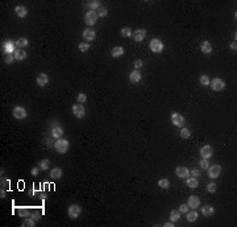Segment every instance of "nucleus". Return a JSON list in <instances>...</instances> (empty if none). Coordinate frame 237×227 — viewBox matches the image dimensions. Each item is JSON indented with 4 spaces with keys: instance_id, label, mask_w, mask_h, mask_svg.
I'll return each mask as SVG.
<instances>
[{
    "instance_id": "obj_1",
    "label": "nucleus",
    "mask_w": 237,
    "mask_h": 227,
    "mask_svg": "<svg viewBox=\"0 0 237 227\" xmlns=\"http://www.w3.org/2000/svg\"><path fill=\"white\" fill-rule=\"evenodd\" d=\"M69 147H70V143H69V140L66 139H57V141L54 143V148H56V151L58 152V153H66V152L69 151Z\"/></svg>"
},
{
    "instance_id": "obj_2",
    "label": "nucleus",
    "mask_w": 237,
    "mask_h": 227,
    "mask_svg": "<svg viewBox=\"0 0 237 227\" xmlns=\"http://www.w3.org/2000/svg\"><path fill=\"white\" fill-rule=\"evenodd\" d=\"M149 48L153 53H162L164 52V42H162L160 38H153L149 44Z\"/></svg>"
},
{
    "instance_id": "obj_3",
    "label": "nucleus",
    "mask_w": 237,
    "mask_h": 227,
    "mask_svg": "<svg viewBox=\"0 0 237 227\" xmlns=\"http://www.w3.org/2000/svg\"><path fill=\"white\" fill-rule=\"evenodd\" d=\"M98 15L95 11H87L86 15H85V23L87 24L88 27H92V25H95V24L98 23Z\"/></svg>"
},
{
    "instance_id": "obj_4",
    "label": "nucleus",
    "mask_w": 237,
    "mask_h": 227,
    "mask_svg": "<svg viewBox=\"0 0 237 227\" xmlns=\"http://www.w3.org/2000/svg\"><path fill=\"white\" fill-rule=\"evenodd\" d=\"M73 114H74V116H75L77 119H82V118H85V115H86L85 106H83L82 103H75V105L73 106Z\"/></svg>"
},
{
    "instance_id": "obj_5",
    "label": "nucleus",
    "mask_w": 237,
    "mask_h": 227,
    "mask_svg": "<svg viewBox=\"0 0 237 227\" xmlns=\"http://www.w3.org/2000/svg\"><path fill=\"white\" fill-rule=\"evenodd\" d=\"M82 213V209H81V206L77 205V203H73L69 206V209H67V215L70 216L71 219H77L79 215H81Z\"/></svg>"
},
{
    "instance_id": "obj_6",
    "label": "nucleus",
    "mask_w": 237,
    "mask_h": 227,
    "mask_svg": "<svg viewBox=\"0 0 237 227\" xmlns=\"http://www.w3.org/2000/svg\"><path fill=\"white\" fill-rule=\"evenodd\" d=\"M210 86L214 91H223L225 88V82L221 79V78H214L210 82Z\"/></svg>"
},
{
    "instance_id": "obj_7",
    "label": "nucleus",
    "mask_w": 237,
    "mask_h": 227,
    "mask_svg": "<svg viewBox=\"0 0 237 227\" xmlns=\"http://www.w3.org/2000/svg\"><path fill=\"white\" fill-rule=\"evenodd\" d=\"M171 123L174 124L175 127H183V124H185V118H183V115L182 114H179V112H173L171 114Z\"/></svg>"
},
{
    "instance_id": "obj_8",
    "label": "nucleus",
    "mask_w": 237,
    "mask_h": 227,
    "mask_svg": "<svg viewBox=\"0 0 237 227\" xmlns=\"http://www.w3.org/2000/svg\"><path fill=\"white\" fill-rule=\"evenodd\" d=\"M12 114H13V118H16V119L19 120H21V119H25V118L28 116V112L27 110L24 107L21 106H17V107H15L13 110H12Z\"/></svg>"
},
{
    "instance_id": "obj_9",
    "label": "nucleus",
    "mask_w": 237,
    "mask_h": 227,
    "mask_svg": "<svg viewBox=\"0 0 237 227\" xmlns=\"http://www.w3.org/2000/svg\"><path fill=\"white\" fill-rule=\"evenodd\" d=\"M208 176L211 177V178H217V177L220 176V173H221V165H219V164H215V165H210L208 166Z\"/></svg>"
},
{
    "instance_id": "obj_10",
    "label": "nucleus",
    "mask_w": 237,
    "mask_h": 227,
    "mask_svg": "<svg viewBox=\"0 0 237 227\" xmlns=\"http://www.w3.org/2000/svg\"><path fill=\"white\" fill-rule=\"evenodd\" d=\"M82 36H83V40H86V42H90L96 38V32L94 29H85Z\"/></svg>"
},
{
    "instance_id": "obj_11",
    "label": "nucleus",
    "mask_w": 237,
    "mask_h": 227,
    "mask_svg": "<svg viewBox=\"0 0 237 227\" xmlns=\"http://www.w3.org/2000/svg\"><path fill=\"white\" fill-rule=\"evenodd\" d=\"M214 155V149H212L211 145H203L200 148V156L202 159H210Z\"/></svg>"
},
{
    "instance_id": "obj_12",
    "label": "nucleus",
    "mask_w": 237,
    "mask_h": 227,
    "mask_svg": "<svg viewBox=\"0 0 237 227\" xmlns=\"http://www.w3.org/2000/svg\"><path fill=\"white\" fill-rule=\"evenodd\" d=\"M132 37H133V40L137 41V42L144 41V38L146 37V31L145 29H137V31H135L132 33Z\"/></svg>"
},
{
    "instance_id": "obj_13",
    "label": "nucleus",
    "mask_w": 237,
    "mask_h": 227,
    "mask_svg": "<svg viewBox=\"0 0 237 227\" xmlns=\"http://www.w3.org/2000/svg\"><path fill=\"white\" fill-rule=\"evenodd\" d=\"M187 205H189V207H190V209H192V210L198 209V207L200 206V199H199V197H196V195H191V197H189V199H187Z\"/></svg>"
},
{
    "instance_id": "obj_14",
    "label": "nucleus",
    "mask_w": 237,
    "mask_h": 227,
    "mask_svg": "<svg viewBox=\"0 0 237 227\" xmlns=\"http://www.w3.org/2000/svg\"><path fill=\"white\" fill-rule=\"evenodd\" d=\"M36 82H37V85L40 87H45L48 85V82H49V77H48V74L45 73H40L37 78H36Z\"/></svg>"
},
{
    "instance_id": "obj_15",
    "label": "nucleus",
    "mask_w": 237,
    "mask_h": 227,
    "mask_svg": "<svg viewBox=\"0 0 237 227\" xmlns=\"http://www.w3.org/2000/svg\"><path fill=\"white\" fill-rule=\"evenodd\" d=\"M175 174H177V177H179V178H187V177L190 176V170L187 169L186 166H177Z\"/></svg>"
},
{
    "instance_id": "obj_16",
    "label": "nucleus",
    "mask_w": 237,
    "mask_h": 227,
    "mask_svg": "<svg viewBox=\"0 0 237 227\" xmlns=\"http://www.w3.org/2000/svg\"><path fill=\"white\" fill-rule=\"evenodd\" d=\"M62 135H63L62 127L56 126V127H52V128H50V136L53 137V139H61Z\"/></svg>"
},
{
    "instance_id": "obj_17",
    "label": "nucleus",
    "mask_w": 237,
    "mask_h": 227,
    "mask_svg": "<svg viewBox=\"0 0 237 227\" xmlns=\"http://www.w3.org/2000/svg\"><path fill=\"white\" fill-rule=\"evenodd\" d=\"M3 49H4V53H6V54H11V53L13 54L17 48H16V44H13L12 41H7L3 45Z\"/></svg>"
},
{
    "instance_id": "obj_18",
    "label": "nucleus",
    "mask_w": 237,
    "mask_h": 227,
    "mask_svg": "<svg viewBox=\"0 0 237 227\" xmlns=\"http://www.w3.org/2000/svg\"><path fill=\"white\" fill-rule=\"evenodd\" d=\"M13 56H15V58H16V61H24L27 58V52L21 48H17L16 50H15Z\"/></svg>"
},
{
    "instance_id": "obj_19",
    "label": "nucleus",
    "mask_w": 237,
    "mask_h": 227,
    "mask_svg": "<svg viewBox=\"0 0 237 227\" xmlns=\"http://www.w3.org/2000/svg\"><path fill=\"white\" fill-rule=\"evenodd\" d=\"M186 185H187V187H190V189H196L198 185H199V181H198L196 177H187Z\"/></svg>"
},
{
    "instance_id": "obj_20",
    "label": "nucleus",
    "mask_w": 237,
    "mask_h": 227,
    "mask_svg": "<svg viewBox=\"0 0 237 227\" xmlns=\"http://www.w3.org/2000/svg\"><path fill=\"white\" fill-rule=\"evenodd\" d=\"M200 49H202V52H203L204 54H211L212 50H214V48H212V44H211L210 41H203V42H202Z\"/></svg>"
},
{
    "instance_id": "obj_21",
    "label": "nucleus",
    "mask_w": 237,
    "mask_h": 227,
    "mask_svg": "<svg viewBox=\"0 0 237 227\" xmlns=\"http://www.w3.org/2000/svg\"><path fill=\"white\" fill-rule=\"evenodd\" d=\"M15 12H16V15L19 17L24 19L28 15V9H27V7H24V6H17V7H15Z\"/></svg>"
},
{
    "instance_id": "obj_22",
    "label": "nucleus",
    "mask_w": 237,
    "mask_h": 227,
    "mask_svg": "<svg viewBox=\"0 0 237 227\" xmlns=\"http://www.w3.org/2000/svg\"><path fill=\"white\" fill-rule=\"evenodd\" d=\"M129 81L132 83H138L141 81V73L138 70H133L131 74H129Z\"/></svg>"
},
{
    "instance_id": "obj_23",
    "label": "nucleus",
    "mask_w": 237,
    "mask_h": 227,
    "mask_svg": "<svg viewBox=\"0 0 237 227\" xmlns=\"http://www.w3.org/2000/svg\"><path fill=\"white\" fill-rule=\"evenodd\" d=\"M202 214H203L204 216H211V215H214V214H215L214 206H211V205H204V206H203V209H202Z\"/></svg>"
},
{
    "instance_id": "obj_24",
    "label": "nucleus",
    "mask_w": 237,
    "mask_h": 227,
    "mask_svg": "<svg viewBox=\"0 0 237 227\" xmlns=\"http://www.w3.org/2000/svg\"><path fill=\"white\" fill-rule=\"evenodd\" d=\"M62 174H63V172H62L61 168H53L50 170V177L53 180H59L62 177Z\"/></svg>"
},
{
    "instance_id": "obj_25",
    "label": "nucleus",
    "mask_w": 237,
    "mask_h": 227,
    "mask_svg": "<svg viewBox=\"0 0 237 227\" xmlns=\"http://www.w3.org/2000/svg\"><path fill=\"white\" fill-rule=\"evenodd\" d=\"M124 54V48L123 46H115L111 49V56L112 57H120Z\"/></svg>"
},
{
    "instance_id": "obj_26",
    "label": "nucleus",
    "mask_w": 237,
    "mask_h": 227,
    "mask_svg": "<svg viewBox=\"0 0 237 227\" xmlns=\"http://www.w3.org/2000/svg\"><path fill=\"white\" fill-rule=\"evenodd\" d=\"M15 44H16V46H17V48L24 49L25 46H28V45H29V41H28V38H27V37H20L19 40H17L16 42H15Z\"/></svg>"
},
{
    "instance_id": "obj_27",
    "label": "nucleus",
    "mask_w": 237,
    "mask_h": 227,
    "mask_svg": "<svg viewBox=\"0 0 237 227\" xmlns=\"http://www.w3.org/2000/svg\"><path fill=\"white\" fill-rule=\"evenodd\" d=\"M186 216H187V221L192 223V222H195V221L198 219V213H196L195 210H189V211L186 213Z\"/></svg>"
},
{
    "instance_id": "obj_28",
    "label": "nucleus",
    "mask_w": 237,
    "mask_h": 227,
    "mask_svg": "<svg viewBox=\"0 0 237 227\" xmlns=\"http://www.w3.org/2000/svg\"><path fill=\"white\" fill-rule=\"evenodd\" d=\"M38 166H40V169H41V170H48L49 166H50V160H48V159L41 160V161H40V164H38Z\"/></svg>"
},
{
    "instance_id": "obj_29",
    "label": "nucleus",
    "mask_w": 237,
    "mask_h": 227,
    "mask_svg": "<svg viewBox=\"0 0 237 227\" xmlns=\"http://www.w3.org/2000/svg\"><path fill=\"white\" fill-rule=\"evenodd\" d=\"M181 219V211L179 210H173L170 213V221L171 222H177Z\"/></svg>"
},
{
    "instance_id": "obj_30",
    "label": "nucleus",
    "mask_w": 237,
    "mask_h": 227,
    "mask_svg": "<svg viewBox=\"0 0 237 227\" xmlns=\"http://www.w3.org/2000/svg\"><path fill=\"white\" fill-rule=\"evenodd\" d=\"M158 186L161 187V189H169L170 187V181L167 178H161L158 181Z\"/></svg>"
},
{
    "instance_id": "obj_31",
    "label": "nucleus",
    "mask_w": 237,
    "mask_h": 227,
    "mask_svg": "<svg viewBox=\"0 0 237 227\" xmlns=\"http://www.w3.org/2000/svg\"><path fill=\"white\" fill-rule=\"evenodd\" d=\"M87 7L91 8V11H96V9L100 7V2H98V0H91V2L87 3Z\"/></svg>"
},
{
    "instance_id": "obj_32",
    "label": "nucleus",
    "mask_w": 237,
    "mask_h": 227,
    "mask_svg": "<svg viewBox=\"0 0 237 227\" xmlns=\"http://www.w3.org/2000/svg\"><path fill=\"white\" fill-rule=\"evenodd\" d=\"M190 136H191V131L189 130V128L182 127V130H181V137L182 139H190Z\"/></svg>"
},
{
    "instance_id": "obj_33",
    "label": "nucleus",
    "mask_w": 237,
    "mask_h": 227,
    "mask_svg": "<svg viewBox=\"0 0 237 227\" xmlns=\"http://www.w3.org/2000/svg\"><path fill=\"white\" fill-rule=\"evenodd\" d=\"M19 215L21 216V218H27V216L31 215V211H29L27 207H20L19 209Z\"/></svg>"
},
{
    "instance_id": "obj_34",
    "label": "nucleus",
    "mask_w": 237,
    "mask_h": 227,
    "mask_svg": "<svg viewBox=\"0 0 237 227\" xmlns=\"http://www.w3.org/2000/svg\"><path fill=\"white\" fill-rule=\"evenodd\" d=\"M120 33H121V36H123V37H131V36H132V31H131V28H129V27L121 28Z\"/></svg>"
},
{
    "instance_id": "obj_35",
    "label": "nucleus",
    "mask_w": 237,
    "mask_h": 227,
    "mask_svg": "<svg viewBox=\"0 0 237 227\" xmlns=\"http://www.w3.org/2000/svg\"><path fill=\"white\" fill-rule=\"evenodd\" d=\"M199 166H200L203 170H207V169H208V166H210L208 159H200V161H199Z\"/></svg>"
},
{
    "instance_id": "obj_36",
    "label": "nucleus",
    "mask_w": 237,
    "mask_h": 227,
    "mask_svg": "<svg viewBox=\"0 0 237 227\" xmlns=\"http://www.w3.org/2000/svg\"><path fill=\"white\" fill-rule=\"evenodd\" d=\"M199 82H200V85H203V86H210L211 79L208 78V75H202L199 78Z\"/></svg>"
},
{
    "instance_id": "obj_37",
    "label": "nucleus",
    "mask_w": 237,
    "mask_h": 227,
    "mask_svg": "<svg viewBox=\"0 0 237 227\" xmlns=\"http://www.w3.org/2000/svg\"><path fill=\"white\" fill-rule=\"evenodd\" d=\"M95 12H96V15H98V17H106V16H107V9L103 8V7H99Z\"/></svg>"
},
{
    "instance_id": "obj_38",
    "label": "nucleus",
    "mask_w": 237,
    "mask_h": 227,
    "mask_svg": "<svg viewBox=\"0 0 237 227\" xmlns=\"http://www.w3.org/2000/svg\"><path fill=\"white\" fill-rule=\"evenodd\" d=\"M13 61H16V58H15V56L11 53V54H6V57H4V62L7 63V65H9V63H12Z\"/></svg>"
},
{
    "instance_id": "obj_39",
    "label": "nucleus",
    "mask_w": 237,
    "mask_h": 227,
    "mask_svg": "<svg viewBox=\"0 0 237 227\" xmlns=\"http://www.w3.org/2000/svg\"><path fill=\"white\" fill-rule=\"evenodd\" d=\"M88 49H90V44H88V42H81V44H79V50H81V52H83V53H85V52H87L88 50Z\"/></svg>"
},
{
    "instance_id": "obj_40",
    "label": "nucleus",
    "mask_w": 237,
    "mask_h": 227,
    "mask_svg": "<svg viewBox=\"0 0 237 227\" xmlns=\"http://www.w3.org/2000/svg\"><path fill=\"white\" fill-rule=\"evenodd\" d=\"M216 189H217V185L215 182H211V184L207 185V191H208V193H215Z\"/></svg>"
},
{
    "instance_id": "obj_41",
    "label": "nucleus",
    "mask_w": 237,
    "mask_h": 227,
    "mask_svg": "<svg viewBox=\"0 0 237 227\" xmlns=\"http://www.w3.org/2000/svg\"><path fill=\"white\" fill-rule=\"evenodd\" d=\"M34 225H36V221H34L33 218L32 219H25L24 221V223H23L24 227H34Z\"/></svg>"
},
{
    "instance_id": "obj_42",
    "label": "nucleus",
    "mask_w": 237,
    "mask_h": 227,
    "mask_svg": "<svg viewBox=\"0 0 237 227\" xmlns=\"http://www.w3.org/2000/svg\"><path fill=\"white\" fill-rule=\"evenodd\" d=\"M77 101H78V103H85V102L87 101V95H86V94H83V92H81V94L78 95Z\"/></svg>"
},
{
    "instance_id": "obj_43",
    "label": "nucleus",
    "mask_w": 237,
    "mask_h": 227,
    "mask_svg": "<svg viewBox=\"0 0 237 227\" xmlns=\"http://www.w3.org/2000/svg\"><path fill=\"white\" fill-rule=\"evenodd\" d=\"M189 209H190L189 205L186 203V205H181V206H179V209H178V210L181 211V214H186L187 211H189Z\"/></svg>"
},
{
    "instance_id": "obj_44",
    "label": "nucleus",
    "mask_w": 237,
    "mask_h": 227,
    "mask_svg": "<svg viewBox=\"0 0 237 227\" xmlns=\"http://www.w3.org/2000/svg\"><path fill=\"white\" fill-rule=\"evenodd\" d=\"M142 65H144V62H142L141 60H136L135 61V67H136V70H138V69H141Z\"/></svg>"
},
{
    "instance_id": "obj_45",
    "label": "nucleus",
    "mask_w": 237,
    "mask_h": 227,
    "mask_svg": "<svg viewBox=\"0 0 237 227\" xmlns=\"http://www.w3.org/2000/svg\"><path fill=\"white\" fill-rule=\"evenodd\" d=\"M191 176L192 177H200V170L199 169H192L191 170Z\"/></svg>"
},
{
    "instance_id": "obj_46",
    "label": "nucleus",
    "mask_w": 237,
    "mask_h": 227,
    "mask_svg": "<svg viewBox=\"0 0 237 227\" xmlns=\"http://www.w3.org/2000/svg\"><path fill=\"white\" fill-rule=\"evenodd\" d=\"M31 216H32V218H33L34 221H38L40 218H41V214H40V213H33Z\"/></svg>"
},
{
    "instance_id": "obj_47",
    "label": "nucleus",
    "mask_w": 237,
    "mask_h": 227,
    "mask_svg": "<svg viewBox=\"0 0 237 227\" xmlns=\"http://www.w3.org/2000/svg\"><path fill=\"white\" fill-rule=\"evenodd\" d=\"M231 49H232V50H237V44H236V40L231 42Z\"/></svg>"
},
{
    "instance_id": "obj_48",
    "label": "nucleus",
    "mask_w": 237,
    "mask_h": 227,
    "mask_svg": "<svg viewBox=\"0 0 237 227\" xmlns=\"http://www.w3.org/2000/svg\"><path fill=\"white\" fill-rule=\"evenodd\" d=\"M38 170H40L38 168H33V169L31 170V173H32L33 176H37V174H38Z\"/></svg>"
},
{
    "instance_id": "obj_49",
    "label": "nucleus",
    "mask_w": 237,
    "mask_h": 227,
    "mask_svg": "<svg viewBox=\"0 0 237 227\" xmlns=\"http://www.w3.org/2000/svg\"><path fill=\"white\" fill-rule=\"evenodd\" d=\"M164 226H165V227H170V226L173 227V226H174V222H171V221H170V222H166Z\"/></svg>"
},
{
    "instance_id": "obj_50",
    "label": "nucleus",
    "mask_w": 237,
    "mask_h": 227,
    "mask_svg": "<svg viewBox=\"0 0 237 227\" xmlns=\"http://www.w3.org/2000/svg\"><path fill=\"white\" fill-rule=\"evenodd\" d=\"M0 194H2V198H4V197H6V191L2 190V193H0Z\"/></svg>"
}]
</instances>
